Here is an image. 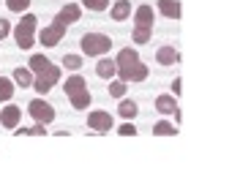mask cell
<instances>
[{
    "label": "cell",
    "mask_w": 251,
    "mask_h": 188,
    "mask_svg": "<svg viewBox=\"0 0 251 188\" xmlns=\"http://www.w3.org/2000/svg\"><path fill=\"white\" fill-rule=\"evenodd\" d=\"M96 74H99L101 79H115V76H118V63H115L112 57H99Z\"/></svg>",
    "instance_id": "8"
},
{
    "label": "cell",
    "mask_w": 251,
    "mask_h": 188,
    "mask_svg": "<svg viewBox=\"0 0 251 188\" xmlns=\"http://www.w3.org/2000/svg\"><path fill=\"white\" fill-rule=\"evenodd\" d=\"M180 85H183V82H180V76H175V82H172V95H175V98H177V95H180Z\"/></svg>",
    "instance_id": "33"
},
{
    "label": "cell",
    "mask_w": 251,
    "mask_h": 188,
    "mask_svg": "<svg viewBox=\"0 0 251 188\" xmlns=\"http://www.w3.org/2000/svg\"><path fill=\"white\" fill-rule=\"evenodd\" d=\"M36 76H41L44 82H50L52 88H55L57 82H60V66H55V63H50V66H47V69L41 71V74H36Z\"/></svg>",
    "instance_id": "20"
},
{
    "label": "cell",
    "mask_w": 251,
    "mask_h": 188,
    "mask_svg": "<svg viewBox=\"0 0 251 188\" xmlns=\"http://www.w3.org/2000/svg\"><path fill=\"white\" fill-rule=\"evenodd\" d=\"M82 8H88V11H107L109 0H82Z\"/></svg>",
    "instance_id": "26"
},
{
    "label": "cell",
    "mask_w": 251,
    "mask_h": 188,
    "mask_svg": "<svg viewBox=\"0 0 251 188\" xmlns=\"http://www.w3.org/2000/svg\"><path fill=\"white\" fill-rule=\"evenodd\" d=\"M14 85H19V88H33V79H36V74H33L30 69H22V66H19L17 71H14Z\"/></svg>",
    "instance_id": "15"
},
{
    "label": "cell",
    "mask_w": 251,
    "mask_h": 188,
    "mask_svg": "<svg viewBox=\"0 0 251 188\" xmlns=\"http://www.w3.org/2000/svg\"><path fill=\"white\" fill-rule=\"evenodd\" d=\"M36 30H38V19L33 14H22V19L14 27V41H17L19 49H33L36 47Z\"/></svg>",
    "instance_id": "1"
},
{
    "label": "cell",
    "mask_w": 251,
    "mask_h": 188,
    "mask_svg": "<svg viewBox=\"0 0 251 188\" xmlns=\"http://www.w3.org/2000/svg\"><path fill=\"white\" fill-rule=\"evenodd\" d=\"M156 60H158V66H175V63H180V52L175 47H158Z\"/></svg>",
    "instance_id": "11"
},
{
    "label": "cell",
    "mask_w": 251,
    "mask_h": 188,
    "mask_svg": "<svg viewBox=\"0 0 251 188\" xmlns=\"http://www.w3.org/2000/svg\"><path fill=\"white\" fill-rule=\"evenodd\" d=\"M63 66L69 71H79L82 69V55H63Z\"/></svg>",
    "instance_id": "28"
},
{
    "label": "cell",
    "mask_w": 251,
    "mask_h": 188,
    "mask_svg": "<svg viewBox=\"0 0 251 188\" xmlns=\"http://www.w3.org/2000/svg\"><path fill=\"white\" fill-rule=\"evenodd\" d=\"M85 88H88V82L82 79L79 74H74V76H69V79H66V88H63V90H66V95L71 98L74 93H79V90H85Z\"/></svg>",
    "instance_id": "19"
},
{
    "label": "cell",
    "mask_w": 251,
    "mask_h": 188,
    "mask_svg": "<svg viewBox=\"0 0 251 188\" xmlns=\"http://www.w3.org/2000/svg\"><path fill=\"white\" fill-rule=\"evenodd\" d=\"M6 8L14 11V14H22V11L30 8V0H6Z\"/></svg>",
    "instance_id": "27"
},
{
    "label": "cell",
    "mask_w": 251,
    "mask_h": 188,
    "mask_svg": "<svg viewBox=\"0 0 251 188\" xmlns=\"http://www.w3.org/2000/svg\"><path fill=\"white\" fill-rule=\"evenodd\" d=\"M109 95H115V98H123L126 95V82L123 79H109Z\"/></svg>",
    "instance_id": "25"
},
{
    "label": "cell",
    "mask_w": 251,
    "mask_h": 188,
    "mask_svg": "<svg viewBox=\"0 0 251 188\" xmlns=\"http://www.w3.org/2000/svg\"><path fill=\"white\" fill-rule=\"evenodd\" d=\"M17 134H25V137H44V134H47V125H44V123H36V125H30V128H22V131H17Z\"/></svg>",
    "instance_id": "29"
},
{
    "label": "cell",
    "mask_w": 251,
    "mask_h": 188,
    "mask_svg": "<svg viewBox=\"0 0 251 188\" xmlns=\"http://www.w3.org/2000/svg\"><path fill=\"white\" fill-rule=\"evenodd\" d=\"M90 104H93V95H90V90H88V88L71 95V107H74V109H79V112H82V109H88Z\"/></svg>",
    "instance_id": "17"
},
{
    "label": "cell",
    "mask_w": 251,
    "mask_h": 188,
    "mask_svg": "<svg viewBox=\"0 0 251 188\" xmlns=\"http://www.w3.org/2000/svg\"><path fill=\"white\" fill-rule=\"evenodd\" d=\"M27 112H30V118L36 120V123H44V125H50L52 120H55V107L47 104L44 98H33L30 104H27Z\"/></svg>",
    "instance_id": "3"
},
{
    "label": "cell",
    "mask_w": 251,
    "mask_h": 188,
    "mask_svg": "<svg viewBox=\"0 0 251 188\" xmlns=\"http://www.w3.org/2000/svg\"><path fill=\"white\" fill-rule=\"evenodd\" d=\"M66 27L69 25H63V22H52L50 27H44V30L38 33V44H44L47 49H52V47H57L63 41V36H66Z\"/></svg>",
    "instance_id": "4"
},
{
    "label": "cell",
    "mask_w": 251,
    "mask_h": 188,
    "mask_svg": "<svg viewBox=\"0 0 251 188\" xmlns=\"http://www.w3.org/2000/svg\"><path fill=\"white\" fill-rule=\"evenodd\" d=\"M79 47L88 57H104L112 49V38H109L107 33H85V36L79 38Z\"/></svg>",
    "instance_id": "2"
},
{
    "label": "cell",
    "mask_w": 251,
    "mask_h": 188,
    "mask_svg": "<svg viewBox=\"0 0 251 188\" xmlns=\"http://www.w3.org/2000/svg\"><path fill=\"white\" fill-rule=\"evenodd\" d=\"M148 74H151V69H148L142 60H137L134 66H128V69L118 71V79H123L126 85H128V82H145V79H148Z\"/></svg>",
    "instance_id": "6"
},
{
    "label": "cell",
    "mask_w": 251,
    "mask_h": 188,
    "mask_svg": "<svg viewBox=\"0 0 251 188\" xmlns=\"http://www.w3.org/2000/svg\"><path fill=\"white\" fill-rule=\"evenodd\" d=\"M79 17H82V6H76V3H69L66 8H60L57 11V22H63V25H71V22H79Z\"/></svg>",
    "instance_id": "9"
},
{
    "label": "cell",
    "mask_w": 251,
    "mask_h": 188,
    "mask_svg": "<svg viewBox=\"0 0 251 188\" xmlns=\"http://www.w3.org/2000/svg\"><path fill=\"white\" fill-rule=\"evenodd\" d=\"M14 93H17V88H14V79H8V76H0V101H11Z\"/></svg>",
    "instance_id": "22"
},
{
    "label": "cell",
    "mask_w": 251,
    "mask_h": 188,
    "mask_svg": "<svg viewBox=\"0 0 251 188\" xmlns=\"http://www.w3.org/2000/svg\"><path fill=\"white\" fill-rule=\"evenodd\" d=\"M109 14H112L115 22H126V19L131 17V0H118Z\"/></svg>",
    "instance_id": "14"
},
{
    "label": "cell",
    "mask_w": 251,
    "mask_h": 188,
    "mask_svg": "<svg viewBox=\"0 0 251 188\" xmlns=\"http://www.w3.org/2000/svg\"><path fill=\"white\" fill-rule=\"evenodd\" d=\"M118 112H120V118L123 120H134L137 118V112H139V107H137V101H131V98H120V107H118Z\"/></svg>",
    "instance_id": "16"
},
{
    "label": "cell",
    "mask_w": 251,
    "mask_h": 188,
    "mask_svg": "<svg viewBox=\"0 0 251 188\" xmlns=\"http://www.w3.org/2000/svg\"><path fill=\"white\" fill-rule=\"evenodd\" d=\"M158 11L167 19H180V14H183L180 0H158Z\"/></svg>",
    "instance_id": "13"
},
{
    "label": "cell",
    "mask_w": 251,
    "mask_h": 188,
    "mask_svg": "<svg viewBox=\"0 0 251 188\" xmlns=\"http://www.w3.org/2000/svg\"><path fill=\"white\" fill-rule=\"evenodd\" d=\"M50 63H52L50 57H44V55H33L30 60H27V69H30L33 74H41V71H44L47 66H50Z\"/></svg>",
    "instance_id": "23"
},
{
    "label": "cell",
    "mask_w": 251,
    "mask_h": 188,
    "mask_svg": "<svg viewBox=\"0 0 251 188\" xmlns=\"http://www.w3.org/2000/svg\"><path fill=\"white\" fill-rule=\"evenodd\" d=\"M11 30H14L11 22H8V19H0V41H3L6 36H11Z\"/></svg>",
    "instance_id": "32"
},
{
    "label": "cell",
    "mask_w": 251,
    "mask_h": 188,
    "mask_svg": "<svg viewBox=\"0 0 251 188\" xmlns=\"http://www.w3.org/2000/svg\"><path fill=\"white\" fill-rule=\"evenodd\" d=\"M139 60V52L131 49V47H126V49L118 52V57H115V63H118V71L128 69V66H134V63Z\"/></svg>",
    "instance_id": "12"
},
{
    "label": "cell",
    "mask_w": 251,
    "mask_h": 188,
    "mask_svg": "<svg viewBox=\"0 0 251 188\" xmlns=\"http://www.w3.org/2000/svg\"><path fill=\"white\" fill-rule=\"evenodd\" d=\"M118 134H120V137H137V125H134V123H123L118 128Z\"/></svg>",
    "instance_id": "31"
},
{
    "label": "cell",
    "mask_w": 251,
    "mask_h": 188,
    "mask_svg": "<svg viewBox=\"0 0 251 188\" xmlns=\"http://www.w3.org/2000/svg\"><path fill=\"white\" fill-rule=\"evenodd\" d=\"M156 22V14H153V6H139L134 11V25L137 27H153Z\"/></svg>",
    "instance_id": "10"
},
{
    "label": "cell",
    "mask_w": 251,
    "mask_h": 188,
    "mask_svg": "<svg viewBox=\"0 0 251 188\" xmlns=\"http://www.w3.org/2000/svg\"><path fill=\"white\" fill-rule=\"evenodd\" d=\"M131 38H134V44H148V41L153 38V27H137L134 25Z\"/></svg>",
    "instance_id": "24"
},
{
    "label": "cell",
    "mask_w": 251,
    "mask_h": 188,
    "mask_svg": "<svg viewBox=\"0 0 251 188\" xmlns=\"http://www.w3.org/2000/svg\"><path fill=\"white\" fill-rule=\"evenodd\" d=\"M19 120H22V109H19V107L8 104V107L0 109V125H3V128H17Z\"/></svg>",
    "instance_id": "7"
},
{
    "label": "cell",
    "mask_w": 251,
    "mask_h": 188,
    "mask_svg": "<svg viewBox=\"0 0 251 188\" xmlns=\"http://www.w3.org/2000/svg\"><path fill=\"white\" fill-rule=\"evenodd\" d=\"M112 125H115L112 115L104 112V109H93V112L88 115V128H90V131H96V134H107V131H112Z\"/></svg>",
    "instance_id": "5"
},
{
    "label": "cell",
    "mask_w": 251,
    "mask_h": 188,
    "mask_svg": "<svg viewBox=\"0 0 251 188\" xmlns=\"http://www.w3.org/2000/svg\"><path fill=\"white\" fill-rule=\"evenodd\" d=\"M156 109L161 115H175V109H177L175 95H158V98H156Z\"/></svg>",
    "instance_id": "18"
},
{
    "label": "cell",
    "mask_w": 251,
    "mask_h": 188,
    "mask_svg": "<svg viewBox=\"0 0 251 188\" xmlns=\"http://www.w3.org/2000/svg\"><path fill=\"white\" fill-rule=\"evenodd\" d=\"M33 90H36V93H41V95H47L52 90V85H50V82H44L41 76H36V79H33Z\"/></svg>",
    "instance_id": "30"
},
{
    "label": "cell",
    "mask_w": 251,
    "mask_h": 188,
    "mask_svg": "<svg viewBox=\"0 0 251 188\" xmlns=\"http://www.w3.org/2000/svg\"><path fill=\"white\" fill-rule=\"evenodd\" d=\"M153 134H156V137H175L177 125H172L170 120H158V123L153 125Z\"/></svg>",
    "instance_id": "21"
}]
</instances>
